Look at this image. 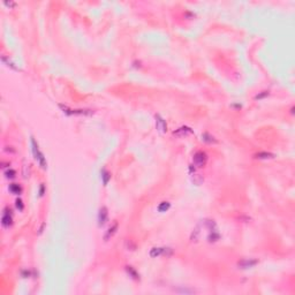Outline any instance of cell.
I'll list each match as a JSON object with an SVG mask.
<instances>
[{"label":"cell","instance_id":"cell-10","mask_svg":"<svg viewBox=\"0 0 295 295\" xmlns=\"http://www.w3.org/2000/svg\"><path fill=\"white\" fill-rule=\"evenodd\" d=\"M126 271L129 274V277H132L133 279H136V280L140 279V274L136 272V270L134 267H132V266H126Z\"/></svg>","mask_w":295,"mask_h":295},{"label":"cell","instance_id":"cell-19","mask_svg":"<svg viewBox=\"0 0 295 295\" xmlns=\"http://www.w3.org/2000/svg\"><path fill=\"white\" fill-rule=\"evenodd\" d=\"M192 181H194V183L201 184L203 182V177H201L199 174H192Z\"/></svg>","mask_w":295,"mask_h":295},{"label":"cell","instance_id":"cell-16","mask_svg":"<svg viewBox=\"0 0 295 295\" xmlns=\"http://www.w3.org/2000/svg\"><path fill=\"white\" fill-rule=\"evenodd\" d=\"M255 157L258 158V159H270V158H273L274 155H273V153H270V152H258Z\"/></svg>","mask_w":295,"mask_h":295},{"label":"cell","instance_id":"cell-21","mask_svg":"<svg viewBox=\"0 0 295 295\" xmlns=\"http://www.w3.org/2000/svg\"><path fill=\"white\" fill-rule=\"evenodd\" d=\"M16 207L20 210V211H22L23 210V202H22V199H20V198H17L16 199Z\"/></svg>","mask_w":295,"mask_h":295},{"label":"cell","instance_id":"cell-20","mask_svg":"<svg viewBox=\"0 0 295 295\" xmlns=\"http://www.w3.org/2000/svg\"><path fill=\"white\" fill-rule=\"evenodd\" d=\"M15 171L14 170H12V168H9V170H7L6 172H5V175H6V177L7 179H13V177H15Z\"/></svg>","mask_w":295,"mask_h":295},{"label":"cell","instance_id":"cell-2","mask_svg":"<svg viewBox=\"0 0 295 295\" xmlns=\"http://www.w3.org/2000/svg\"><path fill=\"white\" fill-rule=\"evenodd\" d=\"M59 107L67 115H90V114L94 113L92 110H83V109L73 110V109H69L67 105H64V104H59Z\"/></svg>","mask_w":295,"mask_h":295},{"label":"cell","instance_id":"cell-22","mask_svg":"<svg viewBox=\"0 0 295 295\" xmlns=\"http://www.w3.org/2000/svg\"><path fill=\"white\" fill-rule=\"evenodd\" d=\"M267 95H269V92H267V91H263L262 94H259V95H257V96L255 97V98H256V99H262V98H264V97H266V96H267Z\"/></svg>","mask_w":295,"mask_h":295},{"label":"cell","instance_id":"cell-9","mask_svg":"<svg viewBox=\"0 0 295 295\" xmlns=\"http://www.w3.org/2000/svg\"><path fill=\"white\" fill-rule=\"evenodd\" d=\"M258 262L256 259H242L241 262L237 263V266L240 269H249V267H252L257 264Z\"/></svg>","mask_w":295,"mask_h":295},{"label":"cell","instance_id":"cell-7","mask_svg":"<svg viewBox=\"0 0 295 295\" xmlns=\"http://www.w3.org/2000/svg\"><path fill=\"white\" fill-rule=\"evenodd\" d=\"M107 217H109L107 207H102L99 209V212H98V224H99V226L105 225V222L107 221Z\"/></svg>","mask_w":295,"mask_h":295},{"label":"cell","instance_id":"cell-1","mask_svg":"<svg viewBox=\"0 0 295 295\" xmlns=\"http://www.w3.org/2000/svg\"><path fill=\"white\" fill-rule=\"evenodd\" d=\"M31 147H32V153H34V157H35V159H36L38 164L40 165V167L42 168H46L47 167V162H46V159H45V156L44 153L39 150V147H38V144H37V142L34 140V137H31Z\"/></svg>","mask_w":295,"mask_h":295},{"label":"cell","instance_id":"cell-12","mask_svg":"<svg viewBox=\"0 0 295 295\" xmlns=\"http://www.w3.org/2000/svg\"><path fill=\"white\" fill-rule=\"evenodd\" d=\"M117 228H118V224H117V222H114V224H113V226H112V227H110V228H109V231L106 232V234H105V236H104V239H105V240L107 241V240L110 239L111 236H112L113 234H114V233H115Z\"/></svg>","mask_w":295,"mask_h":295},{"label":"cell","instance_id":"cell-5","mask_svg":"<svg viewBox=\"0 0 295 295\" xmlns=\"http://www.w3.org/2000/svg\"><path fill=\"white\" fill-rule=\"evenodd\" d=\"M13 222V218H12V211L9 210V207H5L4 213H2V218H1V224L4 227H9Z\"/></svg>","mask_w":295,"mask_h":295},{"label":"cell","instance_id":"cell-8","mask_svg":"<svg viewBox=\"0 0 295 295\" xmlns=\"http://www.w3.org/2000/svg\"><path fill=\"white\" fill-rule=\"evenodd\" d=\"M173 134H174L175 136H179V137H183V136L188 135V134H192V128H189V127H187V126H182V127L177 128V130H174Z\"/></svg>","mask_w":295,"mask_h":295},{"label":"cell","instance_id":"cell-17","mask_svg":"<svg viewBox=\"0 0 295 295\" xmlns=\"http://www.w3.org/2000/svg\"><path fill=\"white\" fill-rule=\"evenodd\" d=\"M9 190L13 192V194H20V192H22V188H21L19 184L12 183L10 186H9Z\"/></svg>","mask_w":295,"mask_h":295},{"label":"cell","instance_id":"cell-6","mask_svg":"<svg viewBox=\"0 0 295 295\" xmlns=\"http://www.w3.org/2000/svg\"><path fill=\"white\" fill-rule=\"evenodd\" d=\"M156 127H157V130L160 132V133H166L167 130V125H166V121L165 119L162 118L160 114H156Z\"/></svg>","mask_w":295,"mask_h":295},{"label":"cell","instance_id":"cell-15","mask_svg":"<svg viewBox=\"0 0 295 295\" xmlns=\"http://www.w3.org/2000/svg\"><path fill=\"white\" fill-rule=\"evenodd\" d=\"M170 207H171L170 202H162V203L158 205V211H159V212H166Z\"/></svg>","mask_w":295,"mask_h":295},{"label":"cell","instance_id":"cell-3","mask_svg":"<svg viewBox=\"0 0 295 295\" xmlns=\"http://www.w3.org/2000/svg\"><path fill=\"white\" fill-rule=\"evenodd\" d=\"M149 254L152 258L159 257V256H171L173 254V249L168 247H155L150 250Z\"/></svg>","mask_w":295,"mask_h":295},{"label":"cell","instance_id":"cell-13","mask_svg":"<svg viewBox=\"0 0 295 295\" xmlns=\"http://www.w3.org/2000/svg\"><path fill=\"white\" fill-rule=\"evenodd\" d=\"M199 228H201V225H197V227H196V228H195V229H194V231H192V236H190V240H192V242H196V241L198 240V237H199V233H201V231H199Z\"/></svg>","mask_w":295,"mask_h":295},{"label":"cell","instance_id":"cell-18","mask_svg":"<svg viewBox=\"0 0 295 295\" xmlns=\"http://www.w3.org/2000/svg\"><path fill=\"white\" fill-rule=\"evenodd\" d=\"M1 60H2V62H5V64H6V65H7L8 67H10V68H13V69H15V70H19V68H17V67L15 66V65H14V64H13V62H12V61H10V60L7 59L6 57H2V58H1Z\"/></svg>","mask_w":295,"mask_h":295},{"label":"cell","instance_id":"cell-24","mask_svg":"<svg viewBox=\"0 0 295 295\" xmlns=\"http://www.w3.org/2000/svg\"><path fill=\"white\" fill-rule=\"evenodd\" d=\"M43 192H44V186L40 187V195H43Z\"/></svg>","mask_w":295,"mask_h":295},{"label":"cell","instance_id":"cell-14","mask_svg":"<svg viewBox=\"0 0 295 295\" xmlns=\"http://www.w3.org/2000/svg\"><path fill=\"white\" fill-rule=\"evenodd\" d=\"M202 140L204 141V142H207V143H216L217 140L214 139L212 135H210L209 133H204L202 135Z\"/></svg>","mask_w":295,"mask_h":295},{"label":"cell","instance_id":"cell-4","mask_svg":"<svg viewBox=\"0 0 295 295\" xmlns=\"http://www.w3.org/2000/svg\"><path fill=\"white\" fill-rule=\"evenodd\" d=\"M207 162V155L204 151H197L195 152V155L192 157V164L197 167H203L205 166Z\"/></svg>","mask_w":295,"mask_h":295},{"label":"cell","instance_id":"cell-23","mask_svg":"<svg viewBox=\"0 0 295 295\" xmlns=\"http://www.w3.org/2000/svg\"><path fill=\"white\" fill-rule=\"evenodd\" d=\"M4 4H5V5H7V6H9V7H13V6H15V2H13V1H4Z\"/></svg>","mask_w":295,"mask_h":295},{"label":"cell","instance_id":"cell-11","mask_svg":"<svg viewBox=\"0 0 295 295\" xmlns=\"http://www.w3.org/2000/svg\"><path fill=\"white\" fill-rule=\"evenodd\" d=\"M100 177L103 180V183L106 186V184L109 183V181L111 180V173L107 172L106 170H102L100 171Z\"/></svg>","mask_w":295,"mask_h":295}]
</instances>
